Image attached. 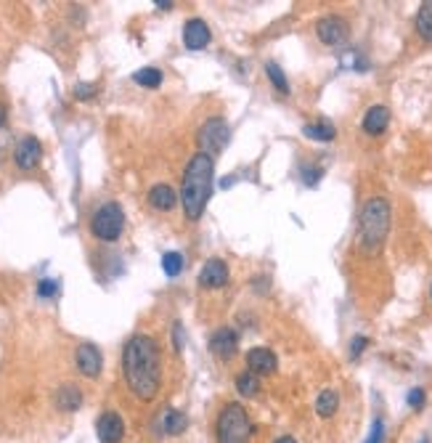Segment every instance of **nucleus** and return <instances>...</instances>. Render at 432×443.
<instances>
[{
    "label": "nucleus",
    "mask_w": 432,
    "mask_h": 443,
    "mask_svg": "<svg viewBox=\"0 0 432 443\" xmlns=\"http://www.w3.org/2000/svg\"><path fill=\"white\" fill-rule=\"evenodd\" d=\"M184 255L181 253H165L162 255V271L167 273V276H178L181 271H184Z\"/></svg>",
    "instance_id": "25"
},
{
    "label": "nucleus",
    "mask_w": 432,
    "mask_h": 443,
    "mask_svg": "<svg viewBox=\"0 0 432 443\" xmlns=\"http://www.w3.org/2000/svg\"><path fill=\"white\" fill-rule=\"evenodd\" d=\"M387 125H390V109L377 104V107H371L364 114V130L368 135H380L387 130Z\"/></svg>",
    "instance_id": "15"
},
{
    "label": "nucleus",
    "mask_w": 432,
    "mask_h": 443,
    "mask_svg": "<svg viewBox=\"0 0 432 443\" xmlns=\"http://www.w3.org/2000/svg\"><path fill=\"white\" fill-rule=\"evenodd\" d=\"M218 443H252V422L241 403H225L215 422Z\"/></svg>",
    "instance_id": "4"
},
{
    "label": "nucleus",
    "mask_w": 432,
    "mask_h": 443,
    "mask_svg": "<svg viewBox=\"0 0 432 443\" xmlns=\"http://www.w3.org/2000/svg\"><path fill=\"white\" fill-rule=\"evenodd\" d=\"M40 157H43V147H40V141L35 135L22 138V141L16 144V149H13V162H16L19 170H32V167H38Z\"/></svg>",
    "instance_id": "9"
},
{
    "label": "nucleus",
    "mask_w": 432,
    "mask_h": 443,
    "mask_svg": "<svg viewBox=\"0 0 432 443\" xmlns=\"http://www.w3.org/2000/svg\"><path fill=\"white\" fill-rule=\"evenodd\" d=\"M337 406H340V393H337V390L327 388L318 393V398H315V412H318V416H332L337 412Z\"/></svg>",
    "instance_id": "19"
},
{
    "label": "nucleus",
    "mask_w": 432,
    "mask_h": 443,
    "mask_svg": "<svg viewBox=\"0 0 432 443\" xmlns=\"http://www.w3.org/2000/svg\"><path fill=\"white\" fill-rule=\"evenodd\" d=\"M122 372L133 396L141 401H151L159 393V382H162V359H159L157 340L149 335L131 337L122 350Z\"/></svg>",
    "instance_id": "1"
},
{
    "label": "nucleus",
    "mask_w": 432,
    "mask_h": 443,
    "mask_svg": "<svg viewBox=\"0 0 432 443\" xmlns=\"http://www.w3.org/2000/svg\"><path fill=\"white\" fill-rule=\"evenodd\" d=\"M212 173H215V162L210 154H202V151H197L186 165L181 204H184V213L188 220H199L204 213L207 200L212 194Z\"/></svg>",
    "instance_id": "2"
},
{
    "label": "nucleus",
    "mask_w": 432,
    "mask_h": 443,
    "mask_svg": "<svg viewBox=\"0 0 432 443\" xmlns=\"http://www.w3.org/2000/svg\"><path fill=\"white\" fill-rule=\"evenodd\" d=\"M390 231V202L382 197H371L361 210L358 220V247L366 255H377Z\"/></svg>",
    "instance_id": "3"
},
{
    "label": "nucleus",
    "mask_w": 432,
    "mask_h": 443,
    "mask_svg": "<svg viewBox=\"0 0 432 443\" xmlns=\"http://www.w3.org/2000/svg\"><path fill=\"white\" fill-rule=\"evenodd\" d=\"M247 372L252 375H274L276 369H278V359H276V353L271 348H252L247 353Z\"/></svg>",
    "instance_id": "12"
},
{
    "label": "nucleus",
    "mask_w": 432,
    "mask_h": 443,
    "mask_svg": "<svg viewBox=\"0 0 432 443\" xmlns=\"http://www.w3.org/2000/svg\"><path fill=\"white\" fill-rule=\"evenodd\" d=\"M91 231L96 239L101 242H114L119 239V234L125 231V213L117 202H106L101 204L91 218Z\"/></svg>",
    "instance_id": "5"
},
{
    "label": "nucleus",
    "mask_w": 432,
    "mask_h": 443,
    "mask_svg": "<svg viewBox=\"0 0 432 443\" xmlns=\"http://www.w3.org/2000/svg\"><path fill=\"white\" fill-rule=\"evenodd\" d=\"M265 75H268V80L274 82V88L278 91V93H289V82L287 77H284V72H281V67L278 64H265Z\"/></svg>",
    "instance_id": "24"
},
{
    "label": "nucleus",
    "mask_w": 432,
    "mask_h": 443,
    "mask_svg": "<svg viewBox=\"0 0 432 443\" xmlns=\"http://www.w3.org/2000/svg\"><path fill=\"white\" fill-rule=\"evenodd\" d=\"M175 202H178V197H175V191H172L167 183H157V186H151V191H149V204L154 207V210H172L175 207Z\"/></svg>",
    "instance_id": "16"
},
{
    "label": "nucleus",
    "mask_w": 432,
    "mask_h": 443,
    "mask_svg": "<svg viewBox=\"0 0 432 443\" xmlns=\"http://www.w3.org/2000/svg\"><path fill=\"white\" fill-rule=\"evenodd\" d=\"M382 441H385V419L377 416L374 425H371V433H368L366 443H382Z\"/></svg>",
    "instance_id": "26"
},
{
    "label": "nucleus",
    "mask_w": 432,
    "mask_h": 443,
    "mask_svg": "<svg viewBox=\"0 0 432 443\" xmlns=\"http://www.w3.org/2000/svg\"><path fill=\"white\" fill-rule=\"evenodd\" d=\"M419 443H430V438H422V441Z\"/></svg>",
    "instance_id": "35"
},
{
    "label": "nucleus",
    "mask_w": 432,
    "mask_h": 443,
    "mask_svg": "<svg viewBox=\"0 0 432 443\" xmlns=\"http://www.w3.org/2000/svg\"><path fill=\"white\" fill-rule=\"evenodd\" d=\"M80 403H82V393L75 385H64V388L56 393V406L61 412H77Z\"/></svg>",
    "instance_id": "17"
},
{
    "label": "nucleus",
    "mask_w": 432,
    "mask_h": 443,
    "mask_svg": "<svg viewBox=\"0 0 432 443\" xmlns=\"http://www.w3.org/2000/svg\"><path fill=\"white\" fill-rule=\"evenodd\" d=\"M96 435H98V441L101 443H119L125 438V422H122V416L117 412H104V414L98 416V422H96Z\"/></svg>",
    "instance_id": "8"
},
{
    "label": "nucleus",
    "mask_w": 432,
    "mask_h": 443,
    "mask_svg": "<svg viewBox=\"0 0 432 443\" xmlns=\"http://www.w3.org/2000/svg\"><path fill=\"white\" fill-rule=\"evenodd\" d=\"M424 401H427V396H424V390L422 388H411L406 396V403L411 406V409H422L424 406Z\"/></svg>",
    "instance_id": "27"
},
{
    "label": "nucleus",
    "mask_w": 432,
    "mask_h": 443,
    "mask_svg": "<svg viewBox=\"0 0 432 443\" xmlns=\"http://www.w3.org/2000/svg\"><path fill=\"white\" fill-rule=\"evenodd\" d=\"M276 443H297V441H295V438H289V435H284V438H278Z\"/></svg>",
    "instance_id": "33"
},
{
    "label": "nucleus",
    "mask_w": 432,
    "mask_h": 443,
    "mask_svg": "<svg viewBox=\"0 0 432 443\" xmlns=\"http://www.w3.org/2000/svg\"><path fill=\"white\" fill-rule=\"evenodd\" d=\"M417 32H419L422 40H432V0L422 3L419 11H417Z\"/></svg>",
    "instance_id": "20"
},
{
    "label": "nucleus",
    "mask_w": 432,
    "mask_h": 443,
    "mask_svg": "<svg viewBox=\"0 0 432 443\" xmlns=\"http://www.w3.org/2000/svg\"><path fill=\"white\" fill-rule=\"evenodd\" d=\"M210 350L218 359H225V361L234 359L236 350H239V335H236L231 326H223V329H218V332L212 335Z\"/></svg>",
    "instance_id": "14"
},
{
    "label": "nucleus",
    "mask_w": 432,
    "mask_h": 443,
    "mask_svg": "<svg viewBox=\"0 0 432 443\" xmlns=\"http://www.w3.org/2000/svg\"><path fill=\"white\" fill-rule=\"evenodd\" d=\"M157 8L167 11V8H172V3H170V0H157Z\"/></svg>",
    "instance_id": "32"
},
{
    "label": "nucleus",
    "mask_w": 432,
    "mask_h": 443,
    "mask_svg": "<svg viewBox=\"0 0 432 443\" xmlns=\"http://www.w3.org/2000/svg\"><path fill=\"white\" fill-rule=\"evenodd\" d=\"M56 292H59V282H56V279H43V282L38 284L40 297H53Z\"/></svg>",
    "instance_id": "28"
},
{
    "label": "nucleus",
    "mask_w": 432,
    "mask_h": 443,
    "mask_svg": "<svg viewBox=\"0 0 432 443\" xmlns=\"http://www.w3.org/2000/svg\"><path fill=\"white\" fill-rule=\"evenodd\" d=\"M236 390L241 396H258L260 393V377L252 375V372H241L236 377Z\"/></svg>",
    "instance_id": "22"
},
{
    "label": "nucleus",
    "mask_w": 432,
    "mask_h": 443,
    "mask_svg": "<svg viewBox=\"0 0 432 443\" xmlns=\"http://www.w3.org/2000/svg\"><path fill=\"white\" fill-rule=\"evenodd\" d=\"M93 96H96V85H91V82H80V85H75V98L88 101Z\"/></svg>",
    "instance_id": "29"
},
{
    "label": "nucleus",
    "mask_w": 432,
    "mask_h": 443,
    "mask_svg": "<svg viewBox=\"0 0 432 443\" xmlns=\"http://www.w3.org/2000/svg\"><path fill=\"white\" fill-rule=\"evenodd\" d=\"M366 345H368V337L364 335L353 337V343H350V359H358V356L366 350Z\"/></svg>",
    "instance_id": "30"
},
{
    "label": "nucleus",
    "mask_w": 432,
    "mask_h": 443,
    "mask_svg": "<svg viewBox=\"0 0 432 443\" xmlns=\"http://www.w3.org/2000/svg\"><path fill=\"white\" fill-rule=\"evenodd\" d=\"M162 430H165L167 435H181L186 430V414L178 412V409H167V412L162 414Z\"/></svg>",
    "instance_id": "21"
},
{
    "label": "nucleus",
    "mask_w": 432,
    "mask_h": 443,
    "mask_svg": "<svg viewBox=\"0 0 432 443\" xmlns=\"http://www.w3.org/2000/svg\"><path fill=\"white\" fill-rule=\"evenodd\" d=\"M172 343H175V350H184V326L181 324L172 326Z\"/></svg>",
    "instance_id": "31"
},
{
    "label": "nucleus",
    "mask_w": 432,
    "mask_h": 443,
    "mask_svg": "<svg viewBox=\"0 0 432 443\" xmlns=\"http://www.w3.org/2000/svg\"><path fill=\"white\" fill-rule=\"evenodd\" d=\"M3 122H6V109L0 107V125H3Z\"/></svg>",
    "instance_id": "34"
},
{
    "label": "nucleus",
    "mask_w": 432,
    "mask_h": 443,
    "mask_svg": "<svg viewBox=\"0 0 432 443\" xmlns=\"http://www.w3.org/2000/svg\"><path fill=\"white\" fill-rule=\"evenodd\" d=\"M228 133H231V130H228V122L223 120V117H210L197 133L199 151H202V154H210V157L221 154L223 147L228 144Z\"/></svg>",
    "instance_id": "6"
},
{
    "label": "nucleus",
    "mask_w": 432,
    "mask_h": 443,
    "mask_svg": "<svg viewBox=\"0 0 432 443\" xmlns=\"http://www.w3.org/2000/svg\"><path fill=\"white\" fill-rule=\"evenodd\" d=\"M228 263L221 260V257H210L207 263H204V269L199 271V284L204 287V290H221L228 284Z\"/></svg>",
    "instance_id": "10"
},
{
    "label": "nucleus",
    "mask_w": 432,
    "mask_h": 443,
    "mask_svg": "<svg viewBox=\"0 0 432 443\" xmlns=\"http://www.w3.org/2000/svg\"><path fill=\"white\" fill-rule=\"evenodd\" d=\"M210 38H212V32L204 19H188V22H186L184 43L188 51H202V48L210 43Z\"/></svg>",
    "instance_id": "13"
},
{
    "label": "nucleus",
    "mask_w": 432,
    "mask_h": 443,
    "mask_svg": "<svg viewBox=\"0 0 432 443\" xmlns=\"http://www.w3.org/2000/svg\"><path fill=\"white\" fill-rule=\"evenodd\" d=\"M430 295H432V290H430Z\"/></svg>",
    "instance_id": "36"
},
{
    "label": "nucleus",
    "mask_w": 432,
    "mask_h": 443,
    "mask_svg": "<svg viewBox=\"0 0 432 443\" xmlns=\"http://www.w3.org/2000/svg\"><path fill=\"white\" fill-rule=\"evenodd\" d=\"M315 35H318V40L324 45H342L348 40V35H350V24L342 16H324L315 24Z\"/></svg>",
    "instance_id": "7"
},
{
    "label": "nucleus",
    "mask_w": 432,
    "mask_h": 443,
    "mask_svg": "<svg viewBox=\"0 0 432 443\" xmlns=\"http://www.w3.org/2000/svg\"><path fill=\"white\" fill-rule=\"evenodd\" d=\"M133 80L138 82V85H144V88H159L162 72L157 67H144L138 69V72H133Z\"/></svg>",
    "instance_id": "23"
},
{
    "label": "nucleus",
    "mask_w": 432,
    "mask_h": 443,
    "mask_svg": "<svg viewBox=\"0 0 432 443\" xmlns=\"http://www.w3.org/2000/svg\"><path fill=\"white\" fill-rule=\"evenodd\" d=\"M302 135H305V138H311V141H334L337 130H334V125H332V122L321 120V122H311V125H305V128H302Z\"/></svg>",
    "instance_id": "18"
},
{
    "label": "nucleus",
    "mask_w": 432,
    "mask_h": 443,
    "mask_svg": "<svg viewBox=\"0 0 432 443\" xmlns=\"http://www.w3.org/2000/svg\"><path fill=\"white\" fill-rule=\"evenodd\" d=\"M75 361H77V369L82 377H98L101 375V366H104V359H101V350L91 345V343H82L75 353Z\"/></svg>",
    "instance_id": "11"
}]
</instances>
